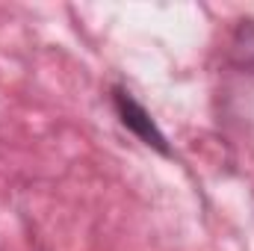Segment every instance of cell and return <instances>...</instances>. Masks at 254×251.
<instances>
[{"label": "cell", "instance_id": "6da1fadb", "mask_svg": "<svg viewBox=\"0 0 254 251\" xmlns=\"http://www.w3.org/2000/svg\"><path fill=\"white\" fill-rule=\"evenodd\" d=\"M113 107H116L119 122H122L142 145H148V148H154V151H160V154H166V157L172 154L166 133L157 127V122L151 119V113H148L127 89H113Z\"/></svg>", "mask_w": 254, "mask_h": 251}]
</instances>
